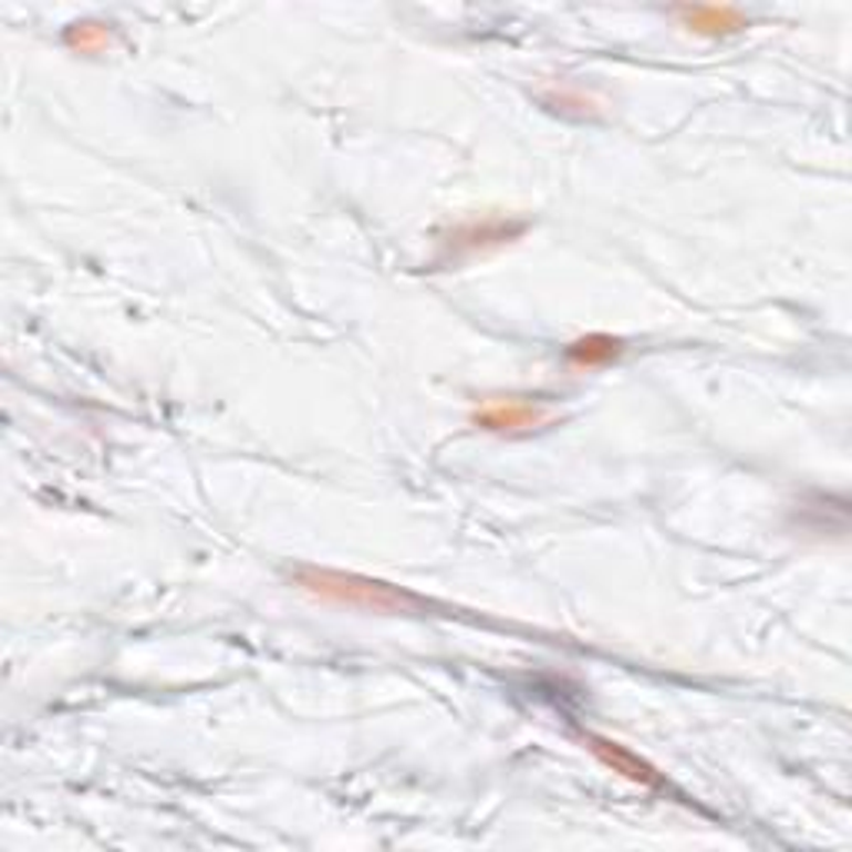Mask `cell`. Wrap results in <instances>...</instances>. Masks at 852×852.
<instances>
[{
	"mask_svg": "<svg viewBox=\"0 0 852 852\" xmlns=\"http://www.w3.org/2000/svg\"><path fill=\"white\" fill-rule=\"evenodd\" d=\"M689 31H699V34H732L739 28H746L742 14L729 11V8H679L676 11Z\"/></svg>",
	"mask_w": 852,
	"mask_h": 852,
	"instance_id": "obj_3",
	"label": "cell"
},
{
	"mask_svg": "<svg viewBox=\"0 0 852 852\" xmlns=\"http://www.w3.org/2000/svg\"><path fill=\"white\" fill-rule=\"evenodd\" d=\"M293 583L300 590L313 593V596L346 603V606H363V610H373V613H413V610L430 606L426 600H419L406 590H396V586L380 583V580H363V576H353V573H340V570L300 567V570H293Z\"/></svg>",
	"mask_w": 852,
	"mask_h": 852,
	"instance_id": "obj_1",
	"label": "cell"
},
{
	"mask_svg": "<svg viewBox=\"0 0 852 852\" xmlns=\"http://www.w3.org/2000/svg\"><path fill=\"white\" fill-rule=\"evenodd\" d=\"M590 739V749L606 762L613 766V772H623L630 776L633 782H643V786H663V779L656 776L653 766H646L640 756H633L630 749H623L620 742H610V739H600V736H586Z\"/></svg>",
	"mask_w": 852,
	"mask_h": 852,
	"instance_id": "obj_2",
	"label": "cell"
},
{
	"mask_svg": "<svg viewBox=\"0 0 852 852\" xmlns=\"http://www.w3.org/2000/svg\"><path fill=\"white\" fill-rule=\"evenodd\" d=\"M596 340H600V336H590V340L573 343V346H570V356L580 360V363H593V360H610V356L620 353V343H616V340H613L610 346H603V350H596Z\"/></svg>",
	"mask_w": 852,
	"mask_h": 852,
	"instance_id": "obj_4",
	"label": "cell"
}]
</instances>
